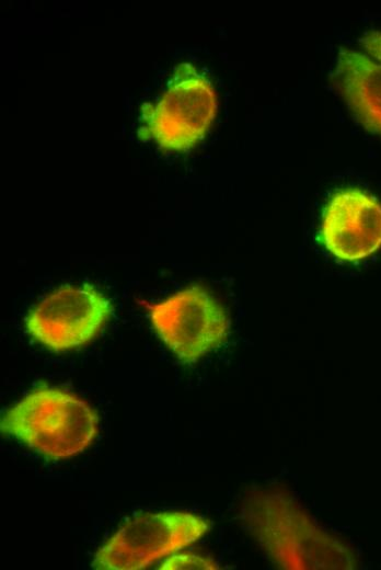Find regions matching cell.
<instances>
[{"instance_id":"obj_4","label":"cell","mask_w":381,"mask_h":570,"mask_svg":"<svg viewBox=\"0 0 381 570\" xmlns=\"http://www.w3.org/2000/svg\"><path fill=\"white\" fill-rule=\"evenodd\" d=\"M205 518L181 511L138 514L126 521L96 551L93 567L138 570L199 540L208 532Z\"/></svg>"},{"instance_id":"obj_10","label":"cell","mask_w":381,"mask_h":570,"mask_svg":"<svg viewBox=\"0 0 381 570\" xmlns=\"http://www.w3.org/2000/svg\"><path fill=\"white\" fill-rule=\"evenodd\" d=\"M361 45L374 60L381 62V31L367 33L361 38Z\"/></svg>"},{"instance_id":"obj_7","label":"cell","mask_w":381,"mask_h":570,"mask_svg":"<svg viewBox=\"0 0 381 570\" xmlns=\"http://www.w3.org/2000/svg\"><path fill=\"white\" fill-rule=\"evenodd\" d=\"M320 239L335 258L355 262L381 248V203L357 190H342L327 202Z\"/></svg>"},{"instance_id":"obj_3","label":"cell","mask_w":381,"mask_h":570,"mask_svg":"<svg viewBox=\"0 0 381 570\" xmlns=\"http://www.w3.org/2000/svg\"><path fill=\"white\" fill-rule=\"evenodd\" d=\"M218 110L211 81L190 64L178 65L161 99L143 103L138 136L164 151H185L210 128Z\"/></svg>"},{"instance_id":"obj_6","label":"cell","mask_w":381,"mask_h":570,"mask_svg":"<svg viewBox=\"0 0 381 570\" xmlns=\"http://www.w3.org/2000/svg\"><path fill=\"white\" fill-rule=\"evenodd\" d=\"M112 310L111 300L95 287L67 284L33 306L24 326L27 333L48 350L67 352L92 341Z\"/></svg>"},{"instance_id":"obj_5","label":"cell","mask_w":381,"mask_h":570,"mask_svg":"<svg viewBox=\"0 0 381 570\" xmlns=\"http://www.w3.org/2000/svg\"><path fill=\"white\" fill-rule=\"evenodd\" d=\"M161 341L184 364L198 361L218 347L229 331L222 306L201 286L183 288L146 305Z\"/></svg>"},{"instance_id":"obj_9","label":"cell","mask_w":381,"mask_h":570,"mask_svg":"<svg viewBox=\"0 0 381 570\" xmlns=\"http://www.w3.org/2000/svg\"><path fill=\"white\" fill-rule=\"evenodd\" d=\"M218 568V563L212 559L193 552L172 554L158 567V569L163 570H208Z\"/></svg>"},{"instance_id":"obj_1","label":"cell","mask_w":381,"mask_h":570,"mask_svg":"<svg viewBox=\"0 0 381 570\" xmlns=\"http://www.w3.org/2000/svg\"><path fill=\"white\" fill-rule=\"evenodd\" d=\"M241 520L264 554L290 570H348L353 549L324 529L287 491L261 488L245 497Z\"/></svg>"},{"instance_id":"obj_8","label":"cell","mask_w":381,"mask_h":570,"mask_svg":"<svg viewBox=\"0 0 381 570\" xmlns=\"http://www.w3.org/2000/svg\"><path fill=\"white\" fill-rule=\"evenodd\" d=\"M336 78L358 119L381 134V62L359 52L342 48Z\"/></svg>"},{"instance_id":"obj_2","label":"cell","mask_w":381,"mask_h":570,"mask_svg":"<svg viewBox=\"0 0 381 570\" xmlns=\"http://www.w3.org/2000/svg\"><path fill=\"white\" fill-rule=\"evenodd\" d=\"M0 430L49 460L83 453L99 431L95 410L77 395L39 386L8 408Z\"/></svg>"}]
</instances>
